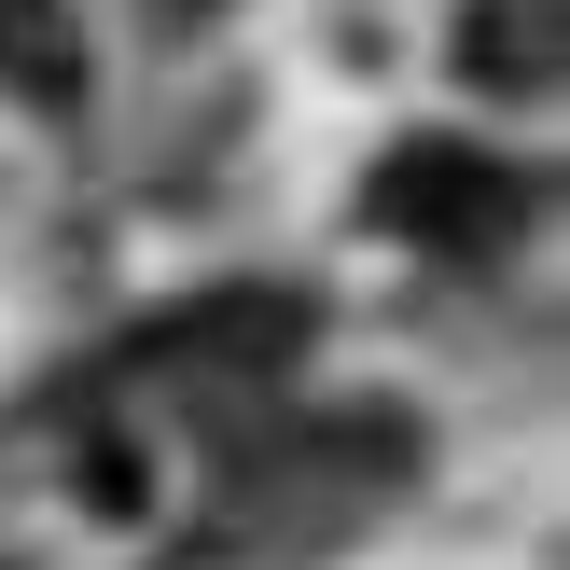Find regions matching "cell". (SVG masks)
<instances>
[{"instance_id": "1", "label": "cell", "mask_w": 570, "mask_h": 570, "mask_svg": "<svg viewBox=\"0 0 570 570\" xmlns=\"http://www.w3.org/2000/svg\"><path fill=\"white\" fill-rule=\"evenodd\" d=\"M376 223L404 250H445V265H473V250H501L529 223V167H501L488 139H404V154L376 167Z\"/></svg>"}, {"instance_id": "2", "label": "cell", "mask_w": 570, "mask_h": 570, "mask_svg": "<svg viewBox=\"0 0 570 570\" xmlns=\"http://www.w3.org/2000/svg\"><path fill=\"white\" fill-rule=\"evenodd\" d=\"M557 70H570V0H460V83L557 98Z\"/></svg>"}, {"instance_id": "3", "label": "cell", "mask_w": 570, "mask_h": 570, "mask_svg": "<svg viewBox=\"0 0 570 570\" xmlns=\"http://www.w3.org/2000/svg\"><path fill=\"white\" fill-rule=\"evenodd\" d=\"M0 83L42 98V111H70L83 56H70V14H56V0H0Z\"/></svg>"}, {"instance_id": "4", "label": "cell", "mask_w": 570, "mask_h": 570, "mask_svg": "<svg viewBox=\"0 0 570 570\" xmlns=\"http://www.w3.org/2000/svg\"><path fill=\"white\" fill-rule=\"evenodd\" d=\"M167 14H209V0H167Z\"/></svg>"}]
</instances>
